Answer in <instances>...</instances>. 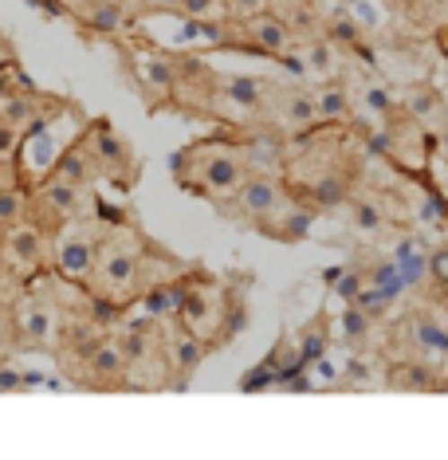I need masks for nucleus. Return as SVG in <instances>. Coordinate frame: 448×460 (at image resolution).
<instances>
[{"label":"nucleus","mask_w":448,"mask_h":460,"mask_svg":"<svg viewBox=\"0 0 448 460\" xmlns=\"http://www.w3.org/2000/svg\"><path fill=\"white\" fill-rule=\"evenodd\" d=\"M315 201L319 205H342V201H347V185L335 181V177H327V181L315 185Z\"/></svg>","instance_id":"21"},{"label":"nucleus","mask_w":448,"mask_h":460,"mask_svg":"<svg viewBox=\"0 0 448 460\" xmlns=\"http://www.w3.org/2000/svg\"><path fill=\"white\" fill-rule=\"evenodd\" d=\"M319 119V99H311L307 91L303 95H291L287 99V122H295V127H307V122Z\"/></svg>","instance_id":"11"},{"label":"nucleus","mask_w":448,"mask_h":460,"mask_svg":"<svg viewBox=\"0 0 448 460\" xmlns=\"http://www.w3.org/2000/svg\"><path fill=\"white\" fill-rule=\"evenodd\" d=\"M421 213H425V221H436V217H441V205H436V201H425Z\"/></svg>","instance_id":"42"},{"label":"nucleus","mask_w":448,"mask_h":460,"mask_svg":"<svg viewBox=\"0 0 448 460\" xmlns=\"http://www.w3.org/2000/svg\"><path fill=\"white\" fill-rule=\"evenodd\" d=\"M48 331H51V319L44 307H24V315H20V334H24L28 342H48Z\"/></svg>","instance_id":"7"},{"label":"nucleus","mask_w":448,"mask_h":460,"mask_svg":"<svg viewBox=\"0 0 448 460\" xmlns=\"http://www.w3.org/2000/svg\"><path fill=\"white\" fill-rule=\"evenodd\" d=\"M228 99L241 107H259V79H228Z\"/></svg>","instance_id":"12"},{"label":"nucleus","mask_w":448,"mask_h":460,"mask_svg":"<svg viewBox=\"0 0 448 460\" xmlns=\"http://www.w3.org/2000/svg\"><path fill=\"white\" fill-rule=\"evenodd\" d=\"M413 339L421 342L425 350H433V354H448V331L441 327V323H433V319L413 323Z\"/></svg>","instance_id":"6"},{"label":"nucleus","mask_w":448,"mask_h":460,"mask_svg":"<svg viewBox=\"0 0 448 460\" xmlns=\"http://www.w3.org/2000/svg\"><path fill=\"white\" fill-rule=\"evenodd\" d=\"M417 248H421V244L405 240V244L398 248V256H393V260H398V268H401V276H405V284H417V279L425 276V268H429V264H425V256L417 252Z\"/></svg>","instance_id":"9"},{"label":"nucleus","mask_w":448,"mask_h":460,"mask_svg":"<svg viewBox=\"0 0 448 460\" xmlns=\"http://www.w3.org/2000/svg\"><path fill=\"white\" fill-rule=\"evenodd\" d=\"M102 279L107 288H130L134 284V252L122 244H110L102 252Z\"/></svg>","instance_id":"1"},{"label":"nucleus","mask_w":448,"mask_h":460,"mask_svg":"<svg viewBox=\"0 0 448 460\" xmlns=\"http://www.w3.org/2000/svg\"><path fill=\"white\" fill-rule=\"evenodd\" d=\"M444 311H448V296H444Z\"/></svg>","instance_id":"46"},{"label":"nucleus","mask_w":448,"mask_h":460,"mask_svg":"<svg viewBox=\"0 0 448 460\" xmlns=\"http://www.w3.org/2000/svg\"><path fill=\"white\" fill-rule=\"evenodd\" d=\"M20 385H24V374L20 370H0V394H13V390H20Z\"/></svg>","instance_id":"32"},{"label":"nucleus","mask_w":448,"mask_h":460,"mask_svg":"<svg viewBox=\"0 0 448 460\" xmlns=\"http://www.w3.org/2000/svg\"><path fill=\"white\" fill-rule=\"evenodd\" d=\"M366 107L378 111V114H385V111H390V95H385L382 87H370V91H366Z\"/></svg>","instance_id":"33"},{"label":"nucleus","mask_w":448,"mask_h":460,"mask_svg":"<svg viewBox=\"0 0 448 460\" xmlns=\"http://www.w3.org/2000/svg\"><path fill=\"white\" fill-rule=\"evenodd\" d=\"M0 48H4V28H0Z\"/></svg>","instance_id":"45"},{"label":"nucleus","mask_w":448,"mask_h":460,"mask_svg":"<svg viewBox=\"0 0 448 460\" xmlns=\"http://www.w3.org/2000/svg\"><path fill=\"white\" fill-rule=\"evenodd\" d=\"M228 8H233L236 16H252V13L264 8V0H228Z\"/></svg>","instance_id":"35"},{"label":"nucleus","mask_w":448,"mask_h":460,"mask_svg":"<svg viewBox=\"0 0 448 460\" xmlns=\"http://www.w3.org/2000/svg\"><path fill=\"white\" fill-rule=\"evenodd\" d=\"M429 271H433V279H441V284H448V248H441L433 260H429Z\"/></svg>","instance_id":"31"},{"label":"nucleus","mask_w":448,"mask_h":460,"mask_svg":"<svg viewBox=\"0 0 448 460\" xmlns=\"http://www.w3.org/2000/svg\"><path fill=\"white\" fill-rule=\"evenodd\" d=\"M20 217V197L16 193H0V225H8V221H16Z\"/></svg>","instance_id":"29"},{"label":"nucleus","mask_w":448,"mask_h":460,"mask_svg":"<svg viewBox=\"0 0 448 460\" xmlns=\"http://www.w3.org/2000/svg\"><path fill=\"white\" fill-rule=\"evenodd\" d=\"M256 44L268 48V51H284L287 48V28L279 24V20H259V24L252 28Z\"/></svg>","instance_id":"10"},{"label":"nucleus","mask_w":448,"mask_h":460,"mask_svg":"<svg viewBox=\"0 0 448 460\" xmlns=\"http://www.w3.org/2000/svg\"><path fill=\"white\" fill-rule=\"evenodd\" d=\"M335 36H338V40H358V28H354L350 20H338V24H335Z\"/></svg>","instance_id":"37"},{"label":"nucleus","mask_w":448,"mask_h":460,"mask_svg":"<svg viewBox=\"0 0 448 460\" xmlns=\"http://www.w3.org/2000/svg\"><path fill=\"white\" fill-rule=\"evenodd\" d=\"M8 248H13L16 264H36V256H40V233H36V228H16V233L8 236Z\"/></svg>","instance_id":"8"},{"label":"nucleus","mask_w":448,"mask_h":460,"mask_svg":"<svg viewBox=\"0 0 448 460\" xmlns=\"http://www.w3.org/2000/svg\"><path fill=\"white\" fill-rule=\"evenodd\" d=\"M48 201L56 208H64V213H67V208H75V185H71V181H51L48 185Z\"/></svg>","instance_id":"22"},{"label":"nucleus","mask_w":448,"mask_h":460,"mask_svg":"<svg viewBox=\"0 0 448 460\" xmlns=\"http://www.w3.org/2000/svg\"><path fill=\"white\" fill-rule=\"evenodd\" d=\"M59 170H64V173H71V177H75V181L83 177V165H79V158H75V154H71V158H64V162H59Z\"/></svg>","instance_id":"38"},{"label":"nucleus","mask_w":448,"mask_h":460,"mask_svg":"<svg viewBox=\"0 0 448 460\" xmlns=\"http://www.w3.org/2000/svg\"><path fill=\"white\" fill-rule=\"evenodd\" d=\"M350 4H354V8H358V16H362V20H366V24H373V20H378V13H373V8H370V4H362V0H350Z\"/></svg>","instance_id":"40"},{"label":"nucleus","mask_w":448,"mask_h":460,"mask_svg":"<svg viewBox=\"0 0 448 460\" xmlns=\"http://www.w3.org/2000/svg\"><path fill=\"white\" fill-rule=\"evenodd\" d=\"M241 201L248 213H256V217H264V213H276V205L284 201L279 197V190L272 181H244V190H241Z\"/></svg>","instance_id":"3"},{"label":"nucleus","mask_w":448,"mask_h":460,"mask_svg":"<svg viewBox=\"0 0 448 460\" xmlns=\"http://www.w3.org/2000/svg\"><path fill=\"white\" fill-rule=\"evenodd\" d=\"M127 354H122L119 339H102L91 347V374H99V378H119L122 370H127Z\"/></svg>","instance_id":"2"},{"label":"nucleus","mask_w":448,"mask_h":460,"mask_svg":"<svg viewBox=\"0 0 448 460\" xmlns=\"http://www.w3.org/2000/svg\"><path fill=\"white\" fill-rule=\"evenodd\" d=\"M315 374H319L322 385H335L338 382V370H335V362H330V358H319L315 362Z\"/></svg>","instance_id":"34"},{"label":"nucleus","mask_w":448,"mask_h":460,"mask_svg":"<svg viewBox=\"0 0 448 460\" xmlns=\"http://www.w3.org/2000/svg\"><path fill=\"white\" fill-rule=\"evenodd\" d=\"M16 146V130L8 127V122H0V154H8Z\"/></svg>","instance_id":"36"},{"label":"nucleus","mask_w":448,"mask_h":460,"mask_svg":"<svg viewBox=\"0 0 448 460\" xmlns=\"http://www.w3.org/2000/svg\"><path fill=\"white\" fill-rule=\"evenodd\" d=\"M119 24H122V8H110V4L91 16V28H99V32H114Z\"/></svg>","instance_id":"24"},{"label":"nucleus","mask_w":448,"mask_h":460,"mask_svg":"<svg viewBox=\"0 0 448 460\" xmlns=\"http://www.w3.org/2000/svg\"><path fill=\"white\" fill-rule=\"evenodd\" d=\"M366 311L358 307V303H354L350 311H342V334H347V339H362V334H366Z\"/></svg>","instance_id":"20"},{"label":"nucleus","mask_w":448,"mask_h":460,"mask_svg":"<svg viewBox=\"0 0 448 460\" xmlns=\"http://www.w3.org/2000/svg\"><path fill=\"white\" fill-rule=\"evenodd\" d=\"M201 366V342L197 339H177V370H181V382Z\"/></svg>","instance_id":"13"},{"label":"nucleus","mask_w":448,"mask_h":460,"mask_svg":"<svg viewBox=\"0 0 448 460\" xmlns=\"http://www.w3.org/2000/svg\"><path fill=\"white\" fill-rule=\"evenodd\" d=\"M142 75H145L150 87H158V91H165L173 83V71H170L165 59H142Z\"/></svg>","instance_id":"15"},{"label":"nucleus","mask_w":448,"mask_h":460,"mask_svg":"<svg viewBox=\"0 0 448 460\" xmlns=\"http://www.w3.org/2000/svg\"><path fill=\"white\" fill-rule=\"evenodd\" d=\"M311 233V213H303V208H291V213L284 217V236L287 240H303Z\"/></svg>","instance_id":"18"},{"label":"nucleus","mask_w":448,"mask_h":460,"mask_svg":"<svg viewBox=\"0 0 448 460\" xmlns=\"http://www.w3.org/2000/svg\"><path fill=\"white\" fill-rule=\"evenodd\" d=\"M119 347H122V354H127V358H138V354L145 350V334L142 331H127L119 339Z\"/></svg>","instance_id":"27"},{"label":"nucleus","mask_w":448,"mask_h":460,"mask_svg":"<svg viewBox=\"0 0 448 460\" xmlns=\"http://www.w3.org/2000/svg\"><path fill=\"white\" fill-rule=\"evenodd\" d=\"M354 225H358L362 233H378V228H382V213L373 205H358V208H354Z\"/></svg>","instance_id":"23"},{"label":"nucleus","mask_w":448,"mask_h":460,"mask_svg":"<svg viewBox=\"0 0 448 460\" xmlns=\"http://www.w3.org/2000/svg\"><path fill=\"white\" fill-rule=\"evenodd\" d=\"M307 67L311 71H330V48L327 44H311L307 48Z\"/></svg>","instance_id":"26"},{"label":"nucleus","mask_w":448,"mask_h":460,"mask_svg":"<svg viewBox=\"0 0 448 460\" xmlns=\"http://www.w3.org/2000/svg\"><path fill=\"white\" fill-rule=\"evenodd\" d=\"M91 264H95V248H91L87 240H67V244L59 248V268H64L67 276H87Z\"/></svg>","instance_id":"5"},{"label":"nucleus","mask_w":448,"mask_h":460,"mask_svg":"<svg viewBox=\"0 0 448 460\" xmlns=\"http://www.w3.org/2000/svg\"><path fill=\"white\" fill-rule=\"evenodd\" d=\"M201 40H213V44H221L224 32H221V28H216V24H201Z\"/></svg>","instance_id":"39"},{"label":"nucleus","mask_w":448,"mask_h":460,"mask_svg":"<svg viewBox=\"0 0 448 460\" xmlns=\"http://www.w3.org/2000/svg\"><path fill=\"white\" fill-rule=\"evenodd\" d=\"M322 350H327V339H322V331H303V350H299V362L303 366H315L322 358Z\"/></svg>","instance_id":"19"},{"label":"nucleus","mask_w":448,"mask_h":460,"mask_svg":"<svg viewBox=\"0 0 448 460\" xmlns=\"http://www.w3.org/2000/svg\"><path fill=\"white\" fill-rule=\"evenodd\" d=\"M205 181L213 185V190L233 193V190H241L244 170H241V162H236V158H213V162L205 165Z\"/></svg>","instance_id":"4"},{"label":"nucleus","mask_w":448,"mask_h":460,"mask_svg":"<svg viewBox=\"0 0 448 460\" xmlns=\"http://www.w3.org/2000/svg\"><path fill=\"white\" fill-rule=\"evenodd\" d=\"M248 323H252V319H248V311H244V307H236V311H233V315H228L224 339H236V334H241V331H248Z\"/></svg>","instance_id":"30"},{"label":"nucleus","mask_w":448,"mask_h":460,"mask_svg":"<svg viewBox=\"0 0 448 460\" xmlns=\"http://www.w3.org/2000/svg\"><path fill=\"white\" fill-rule=\"evenodd\" d=\"M158 4H162V8H181L185 0H158Z\"/></svg>","instance_id":"44"},{"label":"nucleus","mask_w":448,"mask_h":460,"mask_svg":"<svg viewBox=\"0 0 448 460\" xmlns=\"http://www.w3.org/2000/svg\"><path fill=\"white\" fill-rule=\"evenodd\" d=\"M181 13H185V16H193V20L216 16V0H185V4H181Z\"/></svg>","instance_id":"28"},{"label":"nucleus","mask_w":448,"mask_h":460,"mask_svg":"<svg viewBox=\"0 0 448 460\" xmlns=\"http://www.w3.org/2000/svg\"><path fill=\"white\" fill-rule=\"evenodd\" d=\"M173 307H177V296H173V291H162V288H154L150 296H145V315H150V319H162V315H170Z\"/></svg>","instance_id":"16"},{"label":"nucleus","mask_w":448,"mask_h":460,"mask_svg":"<svg viewBox=\"0 0 448 460\" xmlns=\"http://www.w3.org/2000/svg\"><path fill=\"white\" fill-rule=\"evenodd\" d=\"M338 114H347V91L342 87L319 91V119H338Z\"/></svg>","instance_id":"14"},{"label":"nucleus","mask_w":448,"mask_h":460,"mask_svg":"<svg viewBox=\"0 0 448 460\" xmlns=\"http://www.w3.org/2000/svg\"><path fill=\"white\" fill-rule=\"evenodd\" d=\"M330 284H335V288H338V296H342V299H350V303L358 299V291H362V279L354 276V271H338V276L330 279Z\"/></svg>","instance_id":"25"},{"label":"nucleus","mask_w":448,"mask_h":460,"mask_svg":"<svg viewBox=\"0 0 448 460\" xmlns=\"http://www.w3.org/2000/svg\"><path fill=\"white\" fill-rule=\"evenodd\" d=\"M99 154H102V162H110V165H114V162H119V165L127 162V146L114 138V134H110L107 127L99 130Z\"/></svg>","instance_id":"17"},{"label":"nucleus","mask_w":448,"mask_h":460,"mask_svg":"<svg viewBox=\"0 0 448 460\" xmlns=\"http://www.w3.org/2000/svg\"><path fill=\"white\" fill-rule=\"evenodd\" d=\"M429 107H433V95H413V111L417 114H429Z\"/></svg>","instance_id":"41"},{"label":"nucleus","mask_w":448,"mask_h":460,"mask_svg":"<svg viewBox=\"0 0 448 460\" xmlns=\"http://www.w3.org/2000/svg\"><path fill=\"white\" fill-rule=\"evenodd\" d=\"M8 119H13V122L24 119V102H13V107H8Z\"/></svg>","instance_id":"43"}]
</instances>
